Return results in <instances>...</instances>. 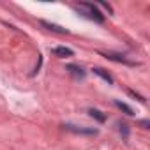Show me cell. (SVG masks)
Here are the masks:
<instances>
[{
  "label": "cell",
  "instance_id": "1",
  "mask_svg": "<svg viewBox=\"0 0 150 150\" xmlns=\"http://www.w3.org/2000/svg\"><path fill=\"white\" fill-rule=\"evenodd\" d=\"M76 7V11H80L83 16H87L88 20H94V21H97V23H103L104 21V14L94 6V4H88V2H80V4H76L74 6Z\"/></svg>",
  "mask_w": 150,
  "mask_h": 150
},
{
  "label": "cell",
  "instance_id": "2",
  "mask_svg": "<svg viewBox=\"0 0 150 150\" xmlns=\"http://www.w3.org/2000/svg\"><path fill=\"white\" fill-rule=\"evenodd\" d=\"M67 131L71 132H76V134H97V129H87V127H78V125H72V124H65L64 125Z\"/></svg>",
  "mask_w": 150,
  "mask_h": 150
},
{
  "label": "cell",
  "instance_id": "3",
  "mask_svg": "<svg viewBox=\"0 0 150 150\" xmlns=\"http://www.w3.org/2000/svg\"><path fill=\"white\" fill-rule=\"evenodd\" d=\"M67 71H69L76 80H83V78H85V71H83L81 67H78V65H72V64H71V65H67Z\"/></svg>",
  "mask_w": 150,
  "mask_h": 150
},
{
  "label": "cell",
  "instance_id": "4",
  "mask_svg": "<svg viewBox=\"0 0 150 150\" xmlns=\"http://www.w3.org/2000/svg\"><path fill=\"white\" fill-rule=\"evenodd\" d=\"M53 53L57 55V57H72V50H69V48H65V46H57V48H53Z\"/></svg>",
  "mask_w": 150,
  "mask_h": 150
},
{
  "label": "cell",
  "instance_id": "5",
  "mask_svg": "<svg viewBox=\"0 0 150 150\" xmlns=\"http://www.w3.org/2000/svg\"><path fill=\"white\" fill-rule=\"evenodd\" d=\"M106 57H108L110 60H115V62H122V64H127V65H136V62H131V60H127V58H125V57H122V55L106 53Z\"/></svg>",
  "mask_w": 150,
  "mask_h": 150
},
{
  "label": "cell",
  "instance_id": "6",
  "mask_svg": "<svg viewBox=\"0 0 150 150\" xmlns=\"http://www.w3.org/2000/svg\"><path fill=\"white\" fill-rule=\"evenodd\" d=\"M92 71H94V72L97 74V76H101V78H103V80H104L106 83H110V85H113V78L110 76V74H108V72H106L104 69H101V67H96V69H92Z\"/></svg>",
  "mask_w": 150,
  "mask_h": 150
},
{
  "label": "cell",
  "instance_id": "7",
  "mask_svg": "<svg viewBox=\"0 0 150 150\" xmlns=\"http://www.w3.org/2000/svg\"><path fill=\"white\" fill-rule=\"evenodd\" d=\"M41 25L46 27L48 30H53V32H58V34H67V30L62 28V27H58V25H53V23H48V21H41Z\"/></svg>",
  "mask_w": 150,
  "mask_h": 150
},
{
  "label": "cell",
  "instance_id": "8",
  "mask_svg": "<svg viewBox=\"0 0 150 150\" xmlns=\"http://www.w3.org/2000/svg\"><path fill=\"white\" fill-rule=\"evenodd\" d=\"M115 106H117L118 110H122V111H124L125 115H129V117H131V115H134V113H132V110H131L125 103H122V101H115Z\"/></svg>",
  "mask_w": 150,
  "mask_h": 150
},
{
  "label": "cell",
  "instance_id": "9",
  "mask_svg": "<svg viewBox=\"0 0 150 150\" xmlns=\"http://www.w3.org/2000/svg\"><path fill=\"white\" fill-rule=\"evenodd\" d=\"M88 115H90L92 118H96L97 122H104V120H106V117H104L99 110H94V108H92V110H88Z\"/></svg>",
  "mask_w": 150,
  "mask_h": 150
},
{
  "label": "cell",
  "instance_id": "10",
  "mask_svg": "<svg viewBox=\"0 0 150 150\" xmlns=\"http://www.w3.org/2000/svg\"><path fill=\"white\" fill-rule=\"evenodd\" d=\"M118 127H120V132L124 134V138H127V136H129V129H127V125H125V124H118Z\"/></svg>",
  "mask_w": 150,
  "mask_h": 150
},
{
  "label": "cell",
  "instance_id": "11",
  "mask_svg": "<svg viewBox=\"0 0 150 150\" xmlns=\"http://www.w3.org/2000/svg\"><path fill=\"white\" fill-rule=\"evenodd\" d=\"M129 96H132V97H136V99H138V101H141V103H145V99H143V97H141V96H138V94H136V92H134V90H129Z\"/></svg>",
  "mask_w": 150,
  "mask_h": 150
},
{
  "label": "cell",
  "instance_id": "12",
  "mask_svg": "<svg viewBox=\"0 0 150 150\" xmlns=\"http://www.w3.org/2000/svg\"><path fill=\"white\" fill-rule=\"evenodd\" d=\"M139 124H141V127H143V129H148V125H150V124H148V120H141Z\"/></svg>",
  "mask_w": 150,
  "mask_h": 150
}]
</instances>
